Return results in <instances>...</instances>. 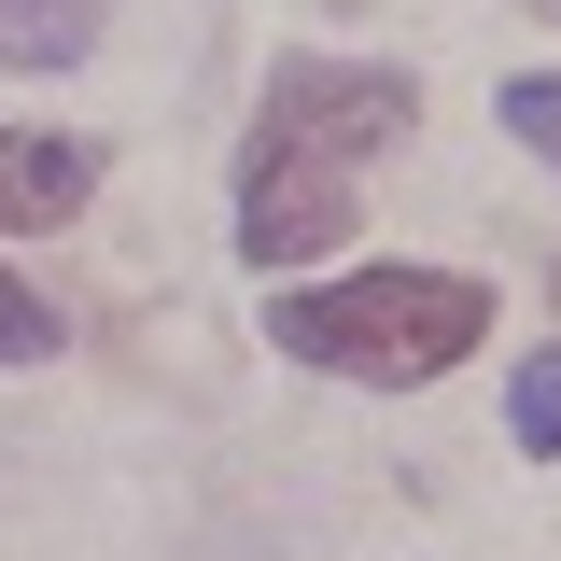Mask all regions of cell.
<instances>
[{"mask_svg":"<svg viewBox=\"0 0 561 561\" xmlns=\"http://www.w3.org/2000/svg\"><path fill=\"white\" fill-rule=\"evenodd\" d=\"M43 351H57V309H43L28 280L0 267V365H43Z\"/></svg>","mask_w":561,"mask_h":561,"instance_id":"obj_7","label":"cell"},{"mask_svg":"<svg viewBox=\"0 0 561 561\" xmlns=\"http://www.w3.org/2000/svg\"><path fill=\"white\" fill-rule=\"evenodd\" d=\"M505 421H519V449H548V463H561V351H534V365L505 379Z\"/></svg>","mask_w":561,"mask_h":561,"instance_id":"obj_5","label":"cell"},{"mask_svg":"<svg viewBox=\"0 0 561 561\" xmlns=\"http://www.w3.org/2000/svg\"><path fill=\"white\" fill-rule=\"evenodd\" d=\"M267 337L295 351V365H323V379L421 393V379H449V365L491 337V295H478L463 267H365V280H309V295H280Z\"/></svg>","mask_w":561,"mask_h":561,"instance_id":"obj_2","label":"cell"},{"mask_svg":"<svg viewBox=\"0 0 561 561\" xmlns=\"http://www.w3.org/2000/svg\"><path fill=\"white\" fill-rule=\"evenodd\" d=\"M84 183H99V154H84V140L0 127V239H43V225H70V210H84Z\"/></svg>","mask_w":561,"mask_h":561,"instance_id":"obj_3","label":"cell"},{"mask_svg":"<svg viewBox=\"0 0 561 561\" xmlns=\"http://www.w3.org/2000/svg\"><path fill=\"white\" fill-rule=\"evenodd\" d=\"M113 0H0V70H70Z\"/></svg>","mask_w":561,"mask_h":561,"instance_id":"obj_4","label":"cell"},{"mask_svg":"<svg viewBox=\"0 0 561 561\" xmlns=\"http://www.w3.org/2000/svg\"><path fill=\"white\" fill-rule=\"evenodd\" d=\"M505 127H519V140L561 169V70H505Z\"/></svg>","mask_w":561,"mask_h":561,"instance_id":"obj_6","label":"cell"},{"mask_svg":"<svg viewBox=\"0 0 561 561\" xmlns=\"http://www.w3.org/2000/svg\"><path fill=\"white\" fill-rule=\"evenodd\" d=\"M421 113L408 70H365V57H280L267 70V113H253V154H239V253L253 267H309L365 225V154Z\"/></svg>","mask_w":561,"mask_h":561,"instance_id":"obj_1","label":"cell"}]
</instances>
